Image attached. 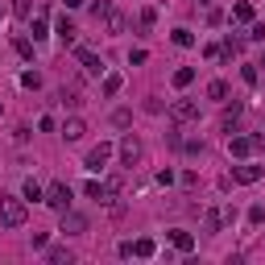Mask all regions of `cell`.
I'll use <instances>...</instances> for the list:
<instances>
[{
  "label": "cell",
  "mask_w": 265,
  "mask_h": 265,
  "mask_svg": "<svg viewBox=\"0 0 265 265\" xmlns=\"http://www.w3.org/2000/svg\"><path fill=\"white\" fill-rule=\"evenodd\" d=\"M0 224L5 228H21L25 224V203L21 199H0Z\"/></svg>",
  "instance_id": "1"
},
{
  "label": "cell",
  "mask_w": 265,
  "mask_h": 265,
  "mask_svg": "<svg viewBox=\"0 0 265 265\" xmlns=\"http://www.w3.org/2000/svg\"><path fill=\"white\" fill-rule=\"evenodd\" d=\"M170 120H174V124L199 120V104H195V99H174V104H170Z\"/></svg>",
  "instance_id": "2"
},
{
  "label": "cell",
  "mask_w": 265,
  "mask_h": 265,
  "mask_svg": "<svg viewBox=\"0 0 265 265\" xmlns=\"http://www.w3.org/2000/svg\"><path fill=\"white\" fill-rule=\"evenodd\" d=\"M141 157H145V145H141V137H132V132H128V137L120 141V162H124V166H137Z\"/></svg>",
  "instance_id": "3"
},
{
  "label": "cell",
  "mask_w": 265,
  "mask_h": 265,
  "mask_svg": "<svg viewBox=\"0 0 265 265\" xmlns=\"http://www.w3.org/2000/svg\"><path fill=\"white\" fill-rule=\"evenodd\" d=\"M42 199H46L50 207H58V211H62V207H71V187H66V182H54Z\"/></svg>",
  "instance_id": "4"
},
{
  "label": "cell",
  "mask_w": 265,
  "mask_h": 265,
  "mask_svg": "<svg viewBox=\"0 0 265 265\" xmlns=\"http://www.w3.org/2000/svg\"><path fill=\"white\" fill-rule=\"evenodd\" d=\"M62 232L66 236H79V232H87V220L79 211H71V207H62Z\"/></svg>",
  "instance_id": "5"
},
{
  "label": "cell",
  "mask_w": 265,
  "mask_h": 265,
  "mask_svg": "<svg viewBox=\"0 0 265 265\" xmlns=\"http://www.w3.org/2000/svg\"><path fill=\"white\" fill-rule=\"evenodd\" d=\"M257 145H261V137H232V141H228V153H232V157H249Z\"/></svg>",
  "instance_id": "6"
},
{
  "label": "cell",
  "mask_w": 265,
  "mask_h": 265,
  "mask_svg": "<svg viewBox=\"0 0 265 265\" xmlns=\"http://www.w3.org/2000/svg\"><path fill=\"white\" fill-rule=\"evenodd\" d=\"M75 58L83 62V71H87V75H104V62H99V58H95L87 46H79V50H75Z\"/></svg>",
  "instance_id": "7"
},
{
  "label": "cell",
  "mask_w": 265,
  "mask_h": 265,
  "mask_svg": "<svg viewBox=\"0 0 265 265\" xmlns=\"http://www.w3.org/2000/svg\"><path fill=\"white\" fill-rule=\"evenodd\" d=\"M108 157H112V145H104V141H99V145L87 153V170H99V166H104Z\"/></svg>",
  "instance_id": "8"
},
{
  "label": "cell",
  "mask_w": 265,
  "mask_h": 265,
  "mask_svg": "<svg viewBox=\"0 0 265 265\" xmlns=\"http://www.w3.org/2000/svg\"><path fill=\"white\" fill-rule=\"evenodd\" d=\"M257 178H261V166H236V170H232V182H241V187H249Z\"/></svg>",
  "instance_id": "9"
},
{
  "label": "cell",
  "mask_w": 265,
  "mask_h": 265,
  "mask_svg": "<svg viewBox=\"0 0 265 265\" xmlns=\"http://www.w3.org/2000/svg\"><path fill=\"white\" fill-rule=\"evenodd\" d=\"M83 132H87V124H83L79 116H75V120H66V124H62V137H66V141H79V137H83Z\"/></svg>",
  "instance_id": "10"
},
{
  "label": "cell",
  "mask_w": 265,
  "mask_h": 265,
  "mask_svg": "<svg viewBox=\"0 0 265 265\" xmlns=\"http://www.w3.org/2000/svg\"><path fill=\"white\" fill-rule=\"evenodd\" d=\"M58 42L62 46H75V25L66 21V17H58Z\"/></svg>",
  "instance_id": "11"
},
{
  "label": "cell",
  "mask_w": 265,
  "mask_h": 265,
  "mask_svg": "<svg viewBox=\"0 0 265 265\" xmlns=\"http://www.w3.org/2000/svg\"><path fill=\"white\" fill-rule=\"evenodd\" d=\"M58 99H62V104H83V99H79V87H75V83H71V87L62 83V87H58Z\"/></svg>",
  "instance_id": "12"
},
{
  "label": "cell",
  "mask_w": 265,
  "mask_h": 265,
  "mask_svg": "<svg viewBox=\"0 0 265 265\" xmlns=\"http://www.w3.org/2000/svg\"><path fill=\"white\" fill-rule=\"evenodd\" d=\"M170 241H174V249H178V253H191V245H195V236H191V232H174Z\"/></svg>",
  "instance_id": "13"
},
{
  "label": "cell",
  "mask_w": 265,
  "mask_h": 265,
  "mask_svg": "<svg viewBox=\"0 0 265 265\" xmlns=\"http://www.w3.org/2000/svg\"><path fill=\"white\" fill-rule=\"evenodd\" d=\"M203 228H207V232H220V228H224V211H207V216H203Z\"/></svg>",
  "instance_id": "14"
},
{
  "label": "cell",
  "mask_w": 265,
  "mask_h": 265,
  "mask_svg": "<svg viewBox=\"0 0 265 265\" xmlns=\"http://www.w3.org/2000/svg\"><path fill=\"white\" fill-rule=\"evenodd\" d=\"M191 79H195L191 66H178V71H174V87H191Z\"/></svg>",
  "instance_id": "15"
},
{
  "label": "cell",
  "mask_w": 265,
  "mask_h": 265,
  "mask_svg": "<svg viewBox=\"0 0 265 265\" xmlns=\"http://www.w3.org/2000/svg\"><path fill=\"white\" fill-rule=\"evenodd\" d=\"M104 25H108V33H120V29H124V13H108Z\"/></svg>",
  "instance_id": "16"
},
{
  "label": "cell",
  "mask_w": 265,
  "mask_h": 265,
  "mask_svg": "<svg viewBox=\"0 0 265 265\" xmlns=\"http://www.w3.org/2000/svg\"><path fill=\"white\" fill-rule=\"evenodd\" d=\"M132 253H137V257H153L157 245H153V241H137V245H132Z\"/></svg>",
  "instance_id": "17"
},
{
  "label": "cell",
  "mask_w": 265,
  "mask_h": 265,
  "mask_svg": "<svg viewBox=\"0 0 265 265\" xmlns=\"http://www.w3.org/2000/svg\"><path fill=\"white\" fill-rule=\"evenodd\" d=\"M174 46H195V33L191 29H174Z\"/></svg>",
  "instance_id": "18"
},
{
  "label": "cell",
  "mask_w": 265,
  "mask_h": 265,
  "mask_svg": "<svg viewBox=\"0 0 265 265\" xmlns=\"http://www.w3.org/2000/svg\"><path fill=\"white\" fill-rule=\"evenodd\" d=\"M207 95H211V99H224V95H228V83H220V79L207 83Z\"/></svg>",
  "instance_id": "19"
},
{
  "label": "cell",
  "mask_w": 265,
  "mask_h": 265,
  "mask_svg": "<svg viewBox=\"0 0 265 265\" xmlns=\"http://www.w3.org/2000/svg\"><path fill=\"white\" fill-rule=\"evenodd\" d=\"M21 191H25V199H42V187L33 182V178H25V187H21Z\"/></svg>",
  "instance_id": "20"
},
{
  "label": "cell",
  "mask_w": 265,
  "mask_h": 265,
  "mask_svg": "<svg viewBox=\"0 0 265 265\" xmlns=\"http://www.w3.org/2000/svg\"><path fill=\"white\" fill-rule=\"evenodd\" d=\"M13 13H17V17H21V21H25V17H29V13H33V5H29V0H13Z\"/></svg>",
  "instance_id": "21"
},
{
  "label": "cell",
  "mask_w": 265,
  "mask_h": 265,
  "mask_svg": "<svg viewBox=\"0 0 265 265\" xmlns=\"http://www.w3.org/2000/svg\"><path fill=\"white\" fill-rule=\"evenodd\" d=\"M116 91H120V75H108L104 79V95H116Z\"/></svg>",
  "instance_id": "22"
},
{
  "label": "cell",
  "mask_w": 265,
  "mask_h": 265,
  "mask_svg": "<svg viewBox=\"0 0 265 265\" xmlns=\"http://www.w3.org/2000/svg\"><path fill=\"white\" fill-rule=\"evenodd\" d=\"M108 13H112V5H108V0H99V5H91V17H95V21H99V17H108Z\"/></svg>",
  "instance_id": "23"
},
{
  "label": "cell",
  "mask_w": 265,
  "mask_h": 265,
  "mask_svg": "<svg viewBox=\"0 0 265 265\" xmlns=\"http://www.w3.org/2000/svg\"><path fill=\"white\" fill-rule=\"evenodd\" d=\"M83 191H87V199H104V182H87Z\"/></svg>",
  "instance_id": "24"
},
{
  "label": "cell",
  "mask_w": 265,
  "mask_h": 265,
  "mask_svg": "<svg viewBox=\"0 0 265 265\" xmlns=\"http://www.w3.org/2000/svg\"><path fill=\"white\" fill-rule=\"evenodd\" d=\"M50 261H54V265H71V253H66V249H54Z\"/></svg>",
  "instance_id": "25"
},
{
  "label": "cell",
  "mask_w": 265,
  "mask_h": 265,
  "mask_svg": "<svg viewBox=\"0 0 265 265\" xmlns=\"http://www.w3.org/2000/svg\"><path fill=\"white\" fill-rule=\"evenodd\" d=\"M232 17H236V21H253V9H249V5H236V9H232Z\"/></svg>",
  "instance_id": "26"
},
{
  "label": "cell",
  "mask_w": 265,
  "mask_h": 265,
  "mask_svg": "<svg viewBox=\"0 0 265 265\" xmlns=\"http://www.w3.org/2000/svg\"><path fill=\"white\" fill-rule=\"evenodd\" d=\"M38 38H46V21H42V17H33V42H38Z\"/></svg>",
  "instance_id": "27"
},
{
  "label": "cell",
  "mask_w": 265,
  "mask_h": 265,
  "mask_svg": "<svg viewBox=\"0 0 265 265\" xmlns=\"http://www.w3.org/2000/svg\"><path fill=\"white\" fill-rule=\"evenodd\" d=\"M153 21H157V13H153V9H145V13H141V29H153Z\"/></svg>",
  "instance_id": "28"
},
{
  "label": "cell",
  "mask_w": 265,
  "mask_h": 265,
  "mask_svg": "<svg viewBox=\"0 0 265 265\" xmlns=\"http://www.w3.org/2000/svg\"><path fill=\"white\" fill-rule=\"evenodd\" d=\"M249 38H253V42H265V25H257V21H253V29H249Z\"/></svg>",
  "instance_id": "29"
},
{
  "label": "cell",
  "mask_w": 265,
  "mask_h": 265,
  "mask_svg": "<svg viewBox=\"0 0 265 265\" xmlns=\"http://www.w3.org/2000/svg\"><path fill=\"white\" fill-rule=\"evenodd\" d=\"M241 75H245V83H257V79H261V71H257V66H245Z\"/></svg>",
  "instance_id": "30"
},
{
  "label": "cell",
  "mask_w": 265,
  "mask_h": 265,
  "mask_svg": "<svg viewBox=\"0 0 265 265\" xmlns=\"http://www.w3.org/2000/svg\"><path fill=\"white\" fill-rule=\"evenodd\" d=\"M265 220V207H249V224H261Z\"/></svg>",
  "instance_id": "31"
},
{
  "label": "cell",
  "mask_w": 265,
  "mask_h": 265,
  "mask_svg": "<svg viewBox=\"0 0 265 265\" xmlns=\"http://www.w3.org/2000/svg\"><path fill=\"white\" fill-rule=\"evenodd\" d=\"M79 5H83V0H66V9H79Z\"/></svg>",
  "instance_id": "32"
},
{
  "label": "cell",
  "mask_w": 265,
  "mask_h": 265,
  "mask_svg": "<svg viewBox=\"0 0 265 265\" xmlns=\"http://www.w3.org/2000/svg\"><path fill=\"white\" fill-rule=\"evenodd\" d=\"M199 5H211V0H199Z\"/></svg>",
  "instance_id": "33"
},
{
  "label": "cell",
  "mask_w": 265,
  "mask_h": 265,
  "mask_svg": "<svg viewBox=\"0 0 265 265\" xmlns=\"http://www.w3.org/2000/svg\"><path fill=\"white\" fill-rule=\"evenodd\" d=\"M257 66H265V58H261V62H257Z\"/></svg>",
  "instance_id": "34"
}]
</instances>
